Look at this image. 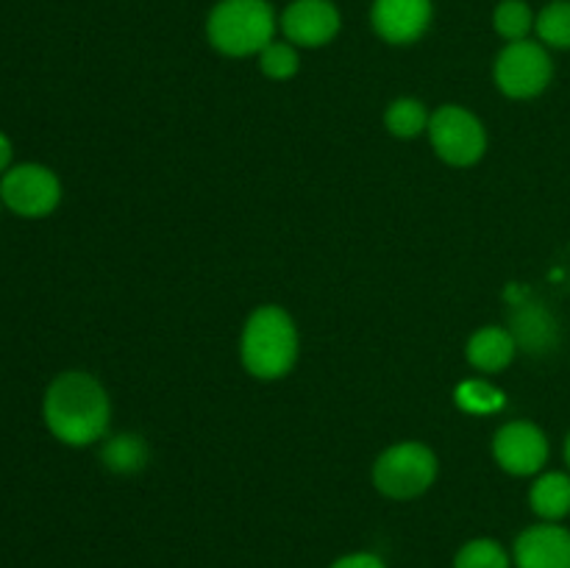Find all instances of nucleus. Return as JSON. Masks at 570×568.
<instances>
[{"mask_svg": "<svg viewBox=\"0 0 570 568\" xmlns=\"http://www.w3.org/2000/svg\"><path fill=\"white\" fill-rule=\"evenodd\" d=\"M0 200L20 217H45L59 206L61 184L45 165H14L0 176Z\"/></svg>", "mask_w": 570, "mask_h": 568, "instance_id": "39448f33", "label": "nucleus"}, {"mask_svg": "<svg viewBox=\"0 0 570 568\" xmlns=\"http://www.w3.org/2000/svg\"><path fill=\"white\" fill-rule=\"evenodd\" d=\"M384 123H387L390 134L406 139V137H417V134L429 126V117L421 100L401 98L395 100V104H390L387 115H384Z\"/></svg>", "mask_w": 570, "mask_h": 568, "instance_id": "a211bd4d", "label": "nucleus"}, {"mask_svg": "<svg viewBox=\"0 0 570 568\" xmlns=\"http://www.w3.org/2000/svg\"><path fill=\"white\" fill-rule=\"evenodd\" d=\"M566 457H568V466H570V438H568V443H566Z\"/></svg>", "mask_w": 570, "mask_h": 568, "instance_id": "b1692460", "label": "nucleus"}, {"mask_svg": "<svg viewBox=\"0 0 570 568\" xmlns=\"http://www.w3.org/2000/svg\"><path fill=\"white\" fill-rule=\"evenodd\" d=\"M438 477V460L423 443H399L379 457L373 482L390 499H415Z\"/></svg>", "mask_w": 570, "mask_h": 568, "instance_id": "20e7f679", "label": "nucleus"}, {"mask_svg": "<svg viewBox=\"0 0 570 568\" xmlns=\"http://www.w3.org/2000/svg\"><path fill=\"white\" fill-rule=\"evenodd\" d=\"M532 507L546 521H560L570 512V477L566 473H546L532 488Z\"/></svg>", "mask_w": 570, "mask_h": 568, "instance_id": "4468645a", "label": "nucleus"}, {"mask_svg": "<svg viewBox=\"0 0 570 568\" xmlns=\"http://www.w3.org/2000/svg\"><path fill=\"white\" fill-rule=\"evenodd\" d=\"M534 20H538V17L532 14L529 3H523V0H501L499 9H495L493 14L495 31L504 39H510V42L527 39L529 31L534 28Z\"/></svg>", "mask_w": 570, "mask_h": 568, "instance_id": "f3484780", "label": "nucleus"}, {"mask_svg": "<svg viewBox=\"0 0 570 568\" xmlns=\"http://www.w3.org/2000/svg\"><path fill=\"white\" fill-rule=\"evenodd\" d=\"M332 568H387L382 562V557L371 555V551H356V555L340 557L337 562H332Z\"/></svg>", "mask_w": 570, "mask_h": 568, "instance_id": "4be33fe9", "label": "nucleus"}, {"mask_svg": "<svg viewBox=\"0 0 570 568\" xmlns=\"http://www.w3.org/2000/svg\"><path fill=\"white\" fill-rule=\"evenodd\" d=\"M282 31L293 45L321 48L340 31V11L332 0H293L282 14Z\"/></svg>", "mask_w": 570, "mask_h": 568, "instance_id": "1a4fd4ad", "label": "nucleus"}, {"mask_svg": "<svg viewBox=\"0 0 570 568\" xmlns=\"http://www.w3.org/2000/svg\"><path fill=\"white\" fill-rule=\"evenodd\" d=\"M534 31L551 48H570V0H554L534 20Z\"/></svg>", "mask_w": 570, "mask_h": 568, "instance_id": "dca6fc26", "label": "nucleus"}, {"mask_svg": "<svg viewBox=\"0 0 570 568\" xmlns=\"http://www.w3.org/2000/svg\"><path fill=\"white\" fill-rule=\"evenodd\" d=\"M454 568H510V555L495 540L479 538L456 551Z\"/></svg>", "mask_w": 570, "mask_h": 568, "instance_id": "6ab92c4d", "label": "nucleus"}, {"mask_svg": "<svg viewBox=\"0 0 570 568\" xmlns=\"http://www.w3.org/2000/svg\"><path fill=\"white\" fill-rule=\"evenodd\" d=\"M298 332L278 306H259L243 332V362L256 379H278L295 365Z\"/></svg>", "mask_w": 570, "mask_h": 568, "instance_id": "f03ea898", "label": "nucleus"}, {"mask_svg": "<svg viewBox=\"0 0 570 568\" xmlns=\"http://www.w3.org/2000/svg\"><path fill=\"white\" fill-rule=\"evenodd\" d=\"M493 451L504 471L515 473V477H529V473H538L549 460V440L534 423L515 421L499 429Z\"/></svg>", "mask_w": 570, "mask_h": 568, "instance_id": "6e6552de", "label": "nucleus"}, {"mask_svg": "<svg viewBox=\"0 0 570 568\" xmlns=\"http://www.w3.org/2000/svg\"><path fill=\"white\" fill-rule=\"evenodd\" d=\"M456 404L465 412H479V415H482V412L501 410V407H504V395H501V390H495L493 384L471 379V382L456 388Z\"/></svg>", "mask_w": 570, "mask_h": 568, "instance_id": "aec40b11", "label": "nucleus"}, {"mask_svg": "<svg viewBox=\"0 0 570 568\" xmlns=\"http://www.w3.org/2000/svg\"><path fill=\"white\" fill-rule=\"evenodd\" d=\"M0 206H3V200H0Z\"/></svg>", "mask_w": 570, "mask_h": 568, "instance_id": "393cba45", "label": "nucleus"}, {"mask_svg": "<svg viewBox=\"0 0 570 568\" xmlns=\"http://www.w3.org/2000/svg\"><path fill=\"white\" fill-rule=\"evenodd\" d=\"M206 33L226 56L262 53L276 33V14L267 0H220L206 20Z\"/></svg>", "mask_w": 570, "mask_h": 568, "instance_id": "7ed1b4c3", "label": "nucleus"}, {"mask_svg": "<svg viewBox=\"0 0 570 568\" xmlns=\"http://www.w3.org/2000/svg\"><path fill=\"white\" fill-rule=\"evenodd\" d=\"M259 67L267 78H293L298 72V53H295L293 42H271L259 53Z\"/></svg>", "mask_w": 570, "mask_h": 568, "instance_id": "412c9836", "label": "nucleus"}, {"mask_svg": "<svg viewBox=\"0 0 570 568\" xmlns=\"http://www.w3.org/2000/svg\"><path fill=\"white\" fill-rule=\"evenodd\" d=\"M551 72H554V67H551L546 48L538 42H529V39L510 42L495 61V84L510 98L540 95L549 87Z\"/></svg>", "mask_w": 570, "mask_h": 568, "instance_id": "0eeeda50", "label": "nucleus"}, {"mask_svg": "<svg viewBox=\"0 0 570 568\" xmlns=\"http://www.w3.org/2000/svg\"><path fill=\"white\" fill-rule=\"evenodd\" d=\"M510 334L529 354H546L557 345V321L540 304H518L512 312Z\"/></svg>", "mask_w": 570, "mask_h": 568, "instance_id": "f8f14e48", "label": "nucleus"}, {"mask_svg": "<svg viewBox=\"0 0 570 568\" xmlns=\"http://www.w3.org/2000/svg\"><path fill=\"white\" fill-rule=\"evenodd\" d=\"M515 356V340H512L510 329L488 326L479 329L468 343V360L479 371H501Z\"/></svg>", "mask_w": 570, "mask_h": 568, "instance_id": "ddd939ff", "label": "nucleus"}, {"mask_svg": "<svg viewBox=\"0 0 570 568\" xmlns=\"http://www.w3.org/2000/svg\"><path fill=\"white\" fill-rule=\"evenodd\" d=\"M145 460H148V449H145L139 434H117L104 445V462L111 471H139Z\"/></svg>", "mask_w": 570, "mask_h": 568, "instance_id": "2eb2a0df", "label": "nucleus"}, {"mask_svg": "<svg viewBox=\"0 0 570 568\" xmlns=\"http://www.w3.org/2000/svg\"><path fill=\"white\" fill-rule=\"evenodd\" d=\"M109 395L104 384L83 371H67L50 382L42 415L50 434L67 445H89L109 427Z\"/></svg>", "mask_w": 570, "mask_h": 568, "instance_id": "f257e3e1", "label": "nucleus"}, {"mask_svg": "<svg viewBox=\"0 0 570 568\" xmlns=\"http://www.w3.org/2000/svg\"><path fill=\"white\" fill-rule=\"evenodd\" d=\"M429 134L440 159L449 165L468 167L482 159L488 148V137L476 117L462 106H443L429 120Z\"/></svg>", "mask_w": 570, "mask_h": 568, "instance_id": "423d86ee", "label": "nucleus"}, {"mask_svg": "<svg viewBox=\"0 0 570 568\" xmlns=\"http://www.w3.org/2000/svg\"><path fill=\"white\" fill-rule=\"evenodd\" d=\"M518 568H570V532L557 523H540L515 540Z\"/></svg>", "mask_w": 570, "mask_h": 568, "instance_id": "9b49d317", "label": "nucleus"}, {"mask_svg": "<svg viewBox=\"0 0 570 568\" xmlns=\"http://www.w3.org/2000/svg\"><path fill=\"white\" fill-rule=\"evenodd\" d=\"M11 156H14V148H11V139L0 131V176L11 167Z\"/></svg>", "mask_w": 570, "mask_h": 568, "instance_id": "5701e85b", "label": "nucleus"}, {"mask_svg": "<svg viewBox=\"0 0 570 568\" xmlns=\"http://www.w3.org/2000/svg\"><path fill=\"white\" fill-rule=\"evenodd\" d=\"M373 28L390 45H410L432 22V0H373Z\"/></svg>", "mask_w": 570, "mask_h": 568, "instance_id": "9d476101", "label": "nucleus"}]
</instances>
